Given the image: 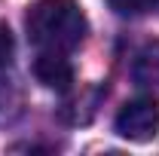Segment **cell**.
Masks as SVG:
<instances>
[{
  "label": "cell",
  "instance_id": "7a4b0ae2",
  "mask_svg": "<svg viewBox=\"0 0 159 156\" xmlns=\"http://www.w3.org/2000/svg\"><path fill=\"white\" fill-rule=\"evenodd\" d=\"M116 135H122L125 141H153L159 132V104L153 98H135L129 104H122L116 113Z\"/></svg>",
  "mask_w": 159,
  "mask_h": 156
},
{
  "label": "cell",
  "instance_id": "5b68a950",
  "mask_svg": "<svg viewBox=\"0 0 159 156\" xmlns=\"http://www.w3.org/2000/svg\"><path fill=\"white\" fill-rule=\"evenodd\" d=\"M12 49H16L12 31H9V25H3V21H0V67L12 61Z\"/></svg>",
  "mask_w": 159,
  "mask_h": 156
},
{
  "label": "cell",
  "instance_id": "6da1fadb",
  "mask_svg": "<svg viewBox=\"0 0 159 156\" xmlns=\"http://www.w3.org/2000/svg\"><path fill=\"white\" fill-rule=\"evenodd\" d=\"M25 31L37 49L70 52L86 40L89 21L74 0H34L25 16Z\"/></svg>",
  "mask_w": 159,
  "mask_h": 156
},
{
  "label": "cell",
  "instance_id": "277c9868",
  "mask_svg": "<svg viewBox=\"0 0 159 156\" xmlns=\"http://www.w3.org/2000/svg\"><path fill=\"white\" fill-rule=\"evenodd\" d=\"M107 6H110L116 16H122V19H138L144 12L156 9L153 0H107Z\"/></svg>",
  "mask_w": 159,
  "mask_h": 156
},
{
  "label": "cell",
  "instance_id": "3957f363",
  "mask_svg": "<svg viewBox=\"0 0 159 156\" xmlns=\"http://www.w3.org/2000/svg\"><path fill=\"white\" fill-rule=\"evenodd\" d=\"M34 77L55 92H67L74 83V64L67 58V52H52V49H40L34 58Z\"/></svg>",
  "mask_w": 159,
  "mask_h": 156
},
{
  "label": "cell",
  "instance_id": "8992f818",
  "mask_svg": "<svg viewBox=\"0 0 159 156\" xmlns=\"http://www.w3.org/2000/svg\"><path fill=\"white\" fill-rule=\"evenodd\" d=\"M153 3H156V9H159V0H153Z\"/></svg>",
  "mask_w": 159,
  "mask_h": 156
}]
</instances>
